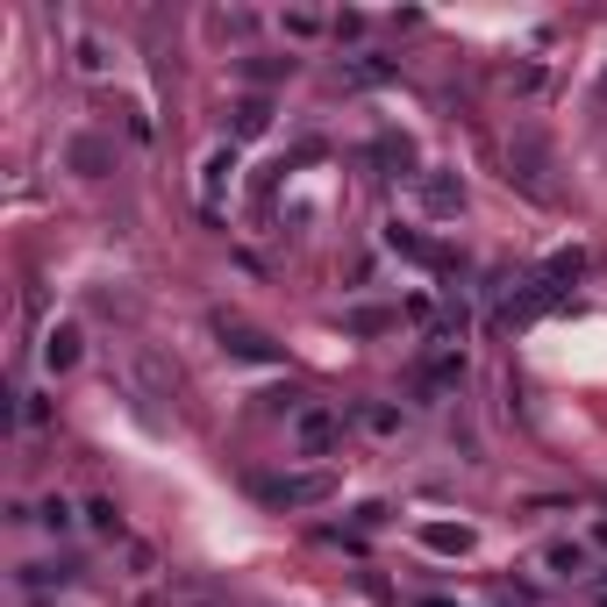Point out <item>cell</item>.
Returning <instances> with one entry per match:
<instances>
[{"label":"cell","mask_w":607,"mask_h":607,"mask_svg":"<svg viewBox=\"0 0 607 607\" xmlns=\"http://www.w3.org/2000/svg\"><path fill=\"white\" fill-rule=\"evenodd\" d=\"M294 444H300V458H329V450L343 444V415L337 407H300L294 415Z\"/></svg>","instance_id":"cell-1"},{"label":"cell","mask_w":607,"mask_h":607,"mask_svg":"<svg viewBox=\"0 0 607 607\" xmlns=\"http://www.w3.org/2000/svg\"><path fill=\"white\" fill-rule=\"evenodd\" d=\"M236 129H243V136L265 129V100H243V108H236Z\"/></svg>","instance_id":"cell-7"},{"label":"cell","mask_w":607,"mask_h":607,"mask_svg":"<svg viewBox=\"0 0 607 607\" xmlns=\"http://www.w3.org/2000/svg\"><path fill=\"white\" fill-rule=\"evenodd\" d=\"M65 579H72V565H29L22 586H29V594H51V586H65Z\"/></svg>","instance_id":"cell-4"},{"label":"cell","mask_w":607,"mask_h":607,"mask_svg":"<svg viewBox=\"0 0 607 607\" xmlns=\"http://www.w3.org/2000/svg\"><path fill=\"white\" fill-rule=\"evenodd\" d=\"M222 337L236 343V358H251V364H271V351H265V343L251 337V329H230V322H222Z\"/></svg>","instance_id":"cell-6"},{"label":"cell","mask_w":607,"mask_h":607,"mask_svg":"<svg viewBox=\"0 0 607 607\" xmlns=\"http://www.w3.org/2000/svg\"><path fill=\"white\" fill-rule=\"evenodd\" d=\"M43 358H51V372H65V364L79 358V329H51V351Z\"/></svg>","instance_id":"cell-3"},{"label":"cell","mask_w":607,"mask_h":607,"mask_svg":"<svg viewBox=\"0 0 607 607\" xmlns=\"http://www.w3.org/2000/svg\"><path fill=\"white\" fill-rule=\"evenodd\" d=\"M257 493H265L271 508H308V500L329 493V479H322V472H294V479H265Z\"/></svg>","instance_id":"cell-2"},{"label":"cell","mask_w":607,"mask_h":607,"mask_svg":"<svg viewBox=\"0 0 607 607\" xmlns=\"http://www.w3.org/2000/svg\"><path fill=\"white\" fill-rule=\"evenodd\" d=\"M429 551H472V529H422Z\"/></svg>","instance_id":"cell-5"},{"label":"cell","mask_w":607,"mask_h":607,"mask_svg":"<svg viewBox=\"0 0 607 607\" xmlns=\"http://www.w3.org/2000/svg\"><path fill=\"white\" fill-rule=\"evenodd\" d=\"M551 565H557V572H579V565H586V557H579V543H557V551H551Z\"/></svg>","instance_id":"cell-8"}]
</instances>
